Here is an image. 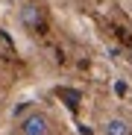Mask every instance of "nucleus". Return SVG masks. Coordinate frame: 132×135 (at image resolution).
I'll use <instances>...</instances> for the list:
<instances>
[{"label":"nucleus","instance_id":"f257e3e1","mask_svg":"<svg viewBox=\"0 0 132 135\" xmlns=\"http://www.w3.org/2000/svg\"><path fill=\"white\" fill-rule=\"evenodd\" d=\"M21 135H50V118L44 112H30L21 120Z\"/></svg>","mask_w":132,"mask_h":135},{"label":"nucleus","instance_id":"f03ea898","mask_svg":"<svg viewBox=\"0 0 132 135\" xmlns=\"http://www.w3.org/2000/svg\"><path fill=\"white\" fill-rule=\"evenodd\" d=\"M21 21H24V27H30V30L41 27V9H38L35 3H27V6H21Z\"/></svg>","mask_w":132,"mask_h":135},{"label":"nucleus","instance_id":"7ed1b4c3","mask_svg":"<svg viewBox=\"0 0 132 135\" xmlns=\"http://www.w3.org/2000/svg\"><path fill=\"white\" fill-rule=\"evenodd\" d=\"M103 135H132V129L123 118H109L103 123Z\"/></svg>","mask_w":132,"mask_h":135}]
</instances>
